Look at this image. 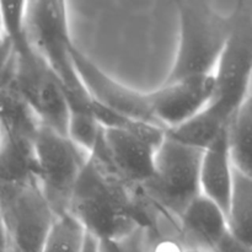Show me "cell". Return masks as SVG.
<instances>
[{"instance_id":"6da1fadb","label":"cell","mask_w":252,"mask_h":252,"mask_svg":"<svg viewBox=\"0 0 252 252\" xmlns=\"http://www.w3.org/2000/svg\"><path fill=\"white\" fill-rule=\"evenodd\" d=\"M69 213L98 240L123 238L139 228L157 230L167 216L118 171L100 135L73 192Z\"/></svg>"},{"instance_id":"7a4b0ae2","label":"cell","mask_w":252,"mask_h":252,"mask_svg":"<svg viewBox=\"0 0 252 252\" xmlns=\"http://www.w3.org/2000/svg\"><path fill=\"white\" fill-rule=\"evenodd\" d=\"M231 33L213 73L214 89L208 105L185 125L167 134L204 149L245 103L252 78V12L245 2L231 12Z\"/></svg>"},{"instance_id":"3957f363","label":"cell","mask_w":252,"mask_h":252,"mask_svg":"<svg viewBox=\"0 0 252 252\" xmlns=\"http://www.w3.org/2000/svg\"><path fill=\"white\" fill-rule=\"evenodd\" d=\"M4 36L12 47L11 84L41 125L68 135L69 105L61 84L26 33V1H0Z\"/></svg>"},{"instance_id":"277c9868","label":"cell","mask_w":252,"mask_h":252,"mask_svg":"<svg viewBox=\"0 0 252 252\" xmlns=\"http://www.w3.org/2000/svg\"><path fill=\"white\" fill-rule=\"evenodd\" d=\"M29 41L44 59L61 84L69 105V115L93 112V98L71 58L68 6L61 0L26 1L25 14Z\"/></svg>"},{"instance_id":"5b68a950","label":"cell","mask_w":252,"mask_h":252,"mask_svg":"<svg viewBox=\"0 0 252 252\" xmlns=\"http://www.w3.org/2000/svg\"><path fill=\"white\" fill-rule=\"evenodd\" d=\"M180 41L170 73L162 84L212 75L231 33V15H221L202 0L177 1Z\"/></svg>"},{"instance_id":"8992f818","label":"cell","mask_w":252,"mask_h":252,"mask_svg":"<svg viewBox=\"0 0 252 252\" xmlns=\"http://www.w3.org/2000/svg\"><path fill=\"white\" fill-rule=\"evenodd\" d=\"M202 148L175 139L167 133L158 148L154 175L142 189L158 208L172 218L180 219L187 207L202 194Z\"/></svg>"},{"instance_id":"52a82bcc","label":"cell","mask_w":252,"mask_h":252,"mask_svg":"<svg viewBox=\"0 0 252 252\" xmlns=\"http://www.w3.org/2000/svg\"><path fill=\"white\" fill-rule=\"evenodd\" d=\"M89 157L90 153L68 135L39 126L33 144V172L54 217L69 213L73 192Z\"/></svg>"},{"instance_id":"ba28073f","label":"cell","mask_w":252,"mask_h":252,"mask_svg":"<svg viewBox=\"0 0 252 252\" xmlns=\"http://www.w3.org/2000/svg\"><path fill=\"white\" fill-rule=\"evenodd\" d=\"M0 218L9 239V250L42 252L54 214L34 175L0 181Z\"/></svg>"},{"instance_id":"9c48e42d","label":"cell","mask_w":252,"mask_h":252,"mask_svg":"<svg viewBox=\"0 0 252 252\" xmlns=\"http://www.w3.org/2000/svg\"><path fill=\"white\" fill-rule=\"evenodd\" d=\"M166 130L134 121L129 128L101 127L100 137L118 171L142 187L154 175V160Z\"/></svg>"},{"instance_id":"30bf717a","label":"cell","mask_w":252,"mask_h":252,"mask_svg":"<svg viewBox=\"0 0 252 252\" xmlns=\"http://www.w3.org/2000/svg\"><path fill=\"white\" fill-rule=\"evenodd\" d=\"M71 58L81 81L94 101L118 115L160 127L153 111L150 91H138L111 78L76 48L75 44L71 47Z\"/></svg>"},{"instance_id":"8fae6325","label":"cell","mask_w":252,"mask_h":252,"mask_svg":"<svg viewBox=\"0 0 252 252\" xmlns=\"http://www.w3.org/2000/svg\"><path fill=\"white\" fill-rule=\"evenodd\" d=\"M213 89L212 74L162 84L157 90L150 91L153 111L160 127L167 132L196 117L208 105Z\"/></svg>"},{"instance_id":"7c38bea8","label":"cell","mask_w":252,"mask_h":252,"mask_svg":"<svg viewBox=\"0 0 252 252\" xmlns=\"http://www.w3.org/2000/svg\"><path fill=\"white\" fill-rule=\"evenodd\" d=\"M179 220L180 239L186 248L198 246L214 252L231 235L226 214L203 194L187 207Z\"/></svg>"},{"instance_id":"4fadbf2b","label":"cell","mask_w":252,"mask_h":252,"mask_svg":"<svg viewBox=\"0 0 252 252\" xmlns=\"http://www.w3.org/2000/svg\"><path fill=\"white\" fill-rule=\"evenodd\" d=\"M233 181L234 166L226 127L203 149L199 171L201 193L226 214L233 192Z\"/></svg>"},{"instance_id":"5bb4252c","label":"cell","mask_w":252,"mask_h":252,"mask_svg":"<svg viewBox=\"0 0 252 252\" xmlns=\"http://www.w3.org/2000/svg\"><path fill=\"white\" fill-rule=\"evenodd\" d=\"M226 219L231 235L252 251V179L235 169Z\"/></svg>"},{"instance_id":"9a60e30c","label":"cell","mask_w":252,"mask_h":252,"mask_svg":"<svg viewBox=\"0 0 252 252\" xmlns=\"http://www.w3.org/2000/svg\"><path fill=\"white\" fill-rule=\"evenodd\" d=\"M228 135L234 169L252 179V96L231 120Z\"/></svg>"},{"instance_id":"2e32d148","label":"cell","mask_w":252,"mask_h":252,"mask_svg":"<svg viewBox=\"0 0 252 252\" xmlns=\"http://www.w3.org/2000/svg\"><path fill=\"white\" fill-rule=\"evenodd\" d=\"M85 235V228L73 214H62L54 218L42 252H80Z\"/></svg>"},{"instance_id":"e0dca14e","label":"cell","mask_w":252,"mask_h":252,"mask_svg":"<svg viewBox=\"0 0 252 252\" xmlns=\"http://www.w3.org/2000/svg\"><path fill=\"white\" fill-rule=\"evenodd\" d=\"M148 229L139 228L120 239L98 240V252H147Z\"/></svg>"},{"instance_id":"ac0fdd59","label":"cell","mask_w":252,"mask_h":252,"mask_svg":"<svg viewBox=\"0 0 252 252\" xmlns=\"http://www.w3.org/2000/svg\"><path fill=\"white\" fill-rule=\"evenodd\" d=\"M12 65V47L6 37L0 38V81L9 74Z\"/></svg>"},{"instance_id":"d6986e66","label":"cell","mask_w":252,"mask_h":252,"mask_svg":"<svg viewBox=\"0 0 252 252\" xmlns=\"http://www.w3.org/2000/svg\"><path fill=\"white\" fill-rule=\"evenodd\" d=\"M80 252H98V239L86 231L85 240H84L83 249Z\"/></svg>"},{"instance_id":"ffe728a7","label":"cell","mask_w":252,"mask_h":252,"mask_svg":"<svg viewBox=\"0 0 252 252\" xmlns=\"http://www.w3.org/2000/svg\"><path fill=\"white\" fill-rule=\"evenodd\" d=\"M185 252H211L203 248H198V246H189V248H186Z\"/></svg>"},{"instance_id":"44dd1931","label":"cell","mask_w":252,"mask_h":252,"mask_svg":"<svg viewBox=\"0 0 252 252\" xmlns=\"http://www.w3.org/2000/svg\"><path fill=\"white\" fill-rule=\"evenodd\" d=\"M4 37V22H2V12H1V5H0V38Z\"/></svg>"},{"instance_id":"7402d4cb","label":"cell","mask_w":252,"mask_h":252,"mask_svg":"<svg viewBox=\"0 0 252 252\" xmlns=\"http://www.w3.org/2000/svg\"><path fill=\"white\" fill-rule=\"evenodd\" d=\"M1 230H5V226H4V224H2L1 218H0V231H1Z\"/></svg>"},{"instance_id":"603a6c76","label":"cell","mask_w":252,"mask_h":252,"mask_svg":"<svg viewBox=\"0 0 252 252\" xmlns=\"http://www.w3.org/2000/svg\"><path fill=\"white\" fill-rule=\"evenodd\" d=\"M250 252H252V251H250Z\"/></svg>"}]
</instances>
